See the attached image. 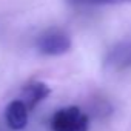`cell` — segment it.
<instances>
[{
	"label": "cell",
	"mask_w": 131,
	"mask_h": 131,
	"mask_svg": "<svg viewBox=\"0 0 131 131\" xmlns=\"http://www.w3.org/2000/svg\"><path fill=\"white\" fill-rule=\"evenodd\" d=\"M28 111L29 110L20 99L13 100L6 106V111H5V119H6L8 126L16 131L23 129L28 123Z\"/></svg>",
	"instance_id": "obj_4"
},
{
	"label": "cell",
	"mask_w": 131,
	"mask_h": 131,
	"mask_svg": "<svg viewBox=\"0 0 131 131\" xmlns=\"http://www.w3.org/2000/svg\"><path fill=\"white\" fill-rule=\"evenodd\" d=\"M71 45V37L60 29H49L37 39V49L45 56L67 54Z\"/></svg>",
	"instance_id": "obj_2"
},
{
	"label": "cell",
	"mask_w": 131,
	"mask_h": 131,
	"mask_svg": "<svg viewBox=\"0 0 131 131\" xmlns=\"http://www.w3.org/2000/svg\"><path fill=\"white\" fill-rule=\"evenodd\" d=\"M51 93V88L43 83V82H31L29 85H26L22 91V97L20 100L26 105L28 110H34L40 102H43Z\"/></svg>",
	"instance_id": "obj_5"
},
{
	"label": "cell",
	"mask_w": 131,
	"mask_h": 131,
	"mask_svg": "<svg viewBox=\"0 0 131 131\" xmlns=\"http://www.w3.org/2000/svg\"><path fill=\"white\" fill-rule=\"evenodd\" d=\"M68 3L74 6H111L131 3V0H68Z\"/></svg>",
	"instance_id": "obj_6"
},
{
	"label": "cell",
	"mask_w": 131,
	"mask_h": 131,
	"mask_svg": "<svg viewBox=\"0 0 131 131\" xmlns=\"http://www.w3.org/2000/svg\"><path fill=\"white\" fill-rule=\"evenodd\" d=\"M90 119L79 106H67L51 117L52 131H88Z\"/></svg>",
	"instance_id": "obj_1"
},
{
	"label": "cell",
	"mask_w": 131,
	"mask_h": 131,
	"mask_svg": "<svg viewBox=\"0 0 131 131\" xmlns=\"http://www.w3.org/2000/svg\"><path fill=\"white\" fill-rule=\"evenodd\" d=\"M105 67L111 71H126L131 68V42H120L114 45L106 57Z\"/></svg>",
	"instance_id": "obj_3"
}]
</instances>
